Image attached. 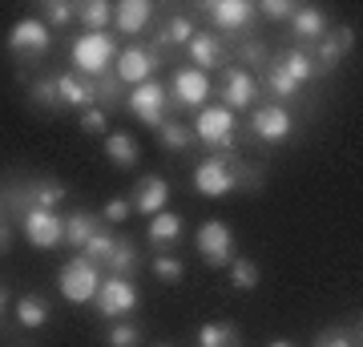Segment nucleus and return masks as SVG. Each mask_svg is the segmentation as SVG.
Segmentation results:
<instances>
[{"instance_id": "nucleus-1", "label": "nucleus", "mask_w": 363, "mask_h": 347, "mask_svg": "<svg viewBox=\"0 0 363 347\" xmlns=\"http://www.w3.org/2000/svg\"><path fill=\"white\" fill-rule=\"evenodd\" d=\"M117 40L113 33H81L73 40V69L77 77H89V81H101L113 73V61H117Z\"/></svg>"}, {"instance_id": "nucleus-2", "label": "nucleus", "mask_w": 363, "mask_h": 347, "mask_svg": "<svg viewBox=\"0 0 363 347\" xmlns=\"http://www.w3.org/2000/svg\"><path fill=\"white\" fill-rule=\"evenodd\" d=\"M97 315L101 319H130L133 311H138V303H142V295H138V283L133 279H121V275H105L101 287H97Z\"/></svg>"}, {"instance_id": "nucleus-3", "label": "nucleus", "mask_w": 363, "mask_h": 347, "mask_svg": "<svg viewBox=\"0 0 363 347\" xmlns=\"http://www.w3.org/2000/svg\"><path fill=\"white\" fill-rule=\"evenodd\" d=\"M57 287H61V295H65L69 303H93L97 287H101V267L89 263L85 255L69 258L65 267L57 270Z\"/></svg>"}, {"instance_id": "nucleus-4", "label": "nucleus", "mask_w": 363, "mask_h": 347, "mask_svg": "<svg viewBox=\"0 0 363 347\" xmlns=\"http://www.w3.org/2000/svg\"><path fill=\"white\" fill-rule=\"evenodd\" d=\"M190 129H194L198 142L206 145V150H214V154L234 150V114L226 105H202Z\"/></svg>"}, {"instance_id": "nucleus-5", "label": "nucleus", "mask_w": 363, "mask_h": 347, "mask_svg": "<svg viewBox=\"0 0 363 347\" xmlns=\"http://www.w3.org/2000/svg\"><path fill=\"white\" fill-rule=\"evenodd\" d=\"M16 219H21V231H25V238L37 246V250H52V246L65 243V219H61L57 210L21 206V210H16Z\"/></svg>"}, {"instance_id": "nucleus-6", "label": "nucleus", "mask_w": 363, "mask_h": 347, "mask_svg": "<svg viewBox=\"0 0 363 347\" xmlns=\"http://www.w3.org/2000/svg\"><path fill=\"white\" fill-rule=\"evenodd\" d=\"M194 250L202 255V263H206V267H230L234 255H238V243H234V231L226 226V222L210 219V222H202V226H198Z\"/></svg>"}, {"instance_id": "nucleus-7", "label": "nucleus", "mask_w": 363, "mask_h": 347, "mask_svg": "<svg viewBox=\"0 0 363 347\" xmlns=\"http://www.w3.org/2000/svg\"><path fill=\"white\" fill-rule=\"evenodd\" d=\"M238 182H242V170H234L222 154H210L206 162L194 166V190L202 198H226L238 190Z\"/></svg>"}, {"instance_id": "nucleus-8", "label": "nucleus", "mask_w": 363, "mask_h": 347, "mask_svg": "<svg viewBox=\"0 0 363 347\" xmlns=\"http://www.w3.org/2000/svg\"><path fill=\"white\" fill-rule=\"evenodd\" d=\"M154 69H157V53L150 49V45H130V49L117 53L113 81H117V85L138 89V85H145V81H154Z\"/></svg>"}, {"instance_id": "nucleus-9", "label": "nucleus", "mask_w": 363, "mask_h": 347, "mask_svg": "<svg viewBox=\"0 0 363 347\" xmlns=\"http://www.w3.org/2000/svg\"><path fill=\"white\" fill-rule=\"evenodd\" d=\"M125 109H130L142 126L157 129L162 121H166V109H169V93L162 81H145V85H138V89H130V97H125Z\"/></svg>"}, {"instance_id": "nucleus-10", "label": "nucleus", "mask_w": 363, "mask_h": 347, "mask_svg": "<svg viewBox=\"0 0 363 347\" xmlns=\"http://www.w3.org/2000/svg\"><path fill=\"white\" fill-rule=\"evenodd\" d=\"M49 45H52V28L40 16H25L9 28V49L16 57H40V53H49Z\"/></svg>"}, {"instance_id": "nucleus-11", "label": "nucleus", "mask_w": 363, "mask_h": 347, "mask_svg": "<svg viewBox=\"0 0 363 347\" xmlns=\"http://www.w3.org/2000/svg\"><path fill=\"white\" fill-rule=\"evenodd\" d=\"M169 97L182 105V109H202V105L210 101V77L202 73V69H178L174 77H169Z\"/></svg>"}, {"instance_id": "nucleus-12", "label": "nucleus", "mask_w": 363, "mask_h": 347, "mask_svg": "<svg viewBox=\"0 0 363 347\" xmlns=\"http://www.w3.org/2000/svg\"><path fill=\"white\" fill-rule=\"evenodd\" d=\"M291 129H295V117H291V109H283V105H259L255 114H250V133L259 138V142H286L291 138Z\"/></svg>"}, {"instance_id": "nucleus-13", "label": "nucleus", "mask_w": 363, "mask_h": 347, "mask_svg": "<svg viewBox=\"0 0 363 347\" xmlns=\"http://www.w3.org/2000/svg\"><path fill=\"white\" fill-rule=\"evenodd\" d=\"M222 105L226 109H250L255 105V97H259V81H255V73H247V69H238V65H226L222 69Z\"/></svg>"}, {"instance_id": "nucleus-14", "label": "nucleus", "mask_w": 363, "mask_h": 347, "mask_svg": "<svg viewBox=\"0 0 363 347\" xmlns=\"http://www.w3.org/2000/svg\"><path fill=\"white\" fill-rule=\"evenodd\" d=\"M186 57H190V69H202V73H210V69H226V45H222L218 33H202L198 28L194 37H190V45H186Z\"/></svg>"}, {"instance_id": "nucleus-15", "label": "nucleus", "mask_w": 363, "mask_h": 347, "mask_svg": "<svg viewBox=\"0 0 363 347\" xmlns=\"http://www.w3.org/2000/svg\"><path fill=\"white\" fill-rule=\"evenodd\" d=\"M206 13L218 33H242L255 21V4L250 0H214V4H206Z\"/></svg>"}, {"instance_id": "nucleus-16", "label": "nucleus", "mask_w": 363, "mask_h": 347, "mask_svg": "<svg viewBox=\"0 0 363 347\" xmlns=\"http://www.w3.org/2000/svg\"><path fill=\"white\" fill-rule=\"evenodd\" d=\"M286 25H291V37L298 40L295 49H303L307 40H323L327 33H331V25H327V13H323V9H315V4H298L295 16H291Z\"/></svg>"}, {"instance_id": "nucleus-17", "label": "nucleus", "mask_w": 363, "mask_h": 347, "mask_svg": "<svg viewBox=\"0 0 363 347\" xmlns=\"http://www.w3.org/2000/svg\"><path fill=\"white\" fill-rule=\"evenodd\" d=\"M169 202V182L157 178V174H145L142 182H138V190H133L130 206L138 210V214H145V219H154V214H162Z\"/></svg>"}, {"instance_id": "nucleus-18", "label": "nucleus", "mask_w": 363, "mask_h": 347, "mask_svg": "<svg viewBox=\"0 0 363 347\" xmlns=\"http://www.w3.org/2000/svg\"><path fill=\"white\" fill-rule=\"evenodd\" d=\"M57 81V97H61V105H73V109H93L97 105V81L89 77H77V73H61Z\"/></svg>"}, {"instance_id": "nucleus-19", "label": "nucleus", "mask_w": 363, "mask_h": 347, "mask_svg": "<svg viewBox=\"0 0 363 347\" xmlns=\"http://www.w3.org/2000/svg\"><path fill=\"white\" fill-rule=\"evenodd\" d=\"M154 21V4L150 0H121L113 4V28H121L125 37H142Z\"/></svg>"}, {"instance_id": "nucleus-20", "label": "nucleus", "mask_w": 363, "mask_h": 347, "mask_svg": "<svg viewBox=\"0 0 363 347\" xmlns=\"http://www.w3.org/2000/svg\"><path fill=\"white\" fill-rule=\"evenodd\" d=\"M69 198V186L57 178H37L21 186V206H37V210H57Z\"/></svg>"}, {"instance_id": "nucleus-21", "label": "nucleus", "mask_w": 363, "mask_h": 347, "mask_svg": "<svg viewBox=\"0 0 363 347\" xmlns=\"http://www.w3.org/2000/svg\"><path fill=\"white\" fill-rule=\"evenodd\" d=\"M355 45V33L351 28H331L323 40H319V49L311 53V61H315V69H335L339 61H343V53Z\"/></svg>"}, {"instance_id": "nucleus-22", "label": "nucleus", "mask_w": 363, "mask_h": 347, "mask_svg": "<svg viewBox=\"0 0 363 347\" xmlns=\"http://www.w3.org/2000/svg\"><path fill=\"white\" fill-rule=\"evenodd\" d=\"M145 238H150V246H157V250L174 246V243L182 238V214H174V210H162V214H154V219H150V231H145Z\"/></svg>"}, {"instance_id": "nucleus-23", "label": "nucleus", "mask_w": 363, "mask_h": 347, "mask_svg": "<svg viewBox=\"0 0 363 347\" xmlns=\"http://www.w3.org/2000/svg\"><path fill=\"white\" fill-rule=\"evenodd\" d=\"M194 33H198V28H194V21H190V16H169L166 25L157 28V37H154V45H150V49L162 53V49H169V45H182V49H186Z\"/></svg>"}, {"instance_id": "nucleus-24", "label": "nucleus", "mask_w": 363, "mask_h": 347, "mask_svg": "<svg viewBox=\"0 0 363 347\" xmlns=\"http://www.w3.org/2000/svg\"><path fill=\"white\" fill-rule=\"evenodd\" d=\"M157 145H162V150H169V154H186V150L194 145V129L186 126V121L166 117V121L157 126Z\"/></svg>"}, {"instance_id": "nucleus-25", "label": "nucleus", "mask_w": 363, "mask_h": 347, "mask_svg": "<svg viewBox=\"0 0 363 347\" xmlns=\"http://www.w3.org/2000/svg\"><path fill=\"white\" fill-rule=\"evenodd\" d=\"M97 231H101V222H97V214H89V210H73L65 219V243L73 246V250H81Z\"/></svg>"}, {"instance_id": "nucleus-26", "label": "nucleus", "mask_w": 363, "mask_h": 347, "mask_svg": "<svg viewBox=\"0 0 363 347\" xmlns=\"http://www.w3.org/2000/svg\"><path fill=\"white\" fill-rule=\"evenodd\" d=\"M77 21L85 33H109V25H113V4L109 0H85V4H77Z\"/></svg>"}, {"instance_id": "nucleus-27", "label": "nucleus", "mask_w": 363, "mask_h": 347, "mask_svg": "<svg viewBox=\"0 0 363 347\" xmlns=\"http://www.w3.org/2000/svg\"><path fill=\"white\" fill-rule=\"evenodd\" d=\"M138 267H142L138 246H133L130 238H117L113 255L105 258V270H109V275H121V279H133V275H138Z\"/></svg>"}, {"instance_id": "nucleus-28", "label": "nucleus", "mask_w": 363, "mask_h": 347, "mask_svg": "<svg viewBox=\"0 0 363 347\" xmlns=\"http://www.w3.org/2000/svg\"><path fill=\"white\" fill-rule=\"evenodd\" d=\"M274 65H279V69H283V73H286L291 81H295V85H307V81H311L315 73H319V69H315V61H311V53H307V49H286Z\"/></svg>"}, {"instance_id": "nucleus-29", "label": "nucleus", "mask_w": 363, "mask_h": 347, "mask_svg": "<svg viewBox=\"0 0 363 347\" xmlns=\"http://www.w3.org/2000/svg\"><path fill=\"white\" fill-rule=\"evenodd\" d=\"M105 158L113 162L117 170H130L138 166V142H133L130 133H105Z\"/></svg>"}, {"instance_id": "nucleus-30", "label": "nucleus", "mask_w": 363, "mask_h": 347, "mask_svg": "<svg viewBox=\"0 0 363 347\" xmlns=\"http://www.w3.org/2000/svg\"><path fill=\"white\" fill-rule=\"evenodd\" d=\"M16 323H21V327H33V331H37V327H45V323H49V303H45V299L40 295H21L16 299Z\"/></svg>"}, {"instance_id": "nucleus-31", "label": "nucleus", "mask_w": 363, "mask_h": 347, "mask_svg": "<svg viewBox=\"0 0 363 347\" xmlns=\"http://www.w3.org/2000/svg\"><path fill=\"white\" fill-rule=\"evenodd\" d=\"M198 347H242V335L234 323H202L198 327Z\"/></svg>"}, {"instance_id": "nucleus-32", "label": "nucleus", "mask_w": 363, "mask_h": 347, "mask_svg": "<svg viewBox=\"0 0 363 347\" xmlns=\"http://www.w3.org/2000/svg\"><path fill=\"white\" fill-rule=\"evenodd\" d=\"M259 279H262V270H259V263H255V258L234 255V263H230V287H234V291H255V287H259Z\"/></svg>"}, {"instance_id": "nucleus-33", "label": "nucleus", "mask_w": 363, "mask_h": 347, "mask_svg": "<svg viewBox=\"0 0 363 347\" xmlns=\"http://www.w3.org/2000/svg\"><path fill=\"white\" fill-rule=\"evenodd\" d=\"M40 21L49 28H65L77 21V4H69V0H45L40 4Z\"/></svg>"}, {"instance_id": "nucleus-34", "label": "nucleus", "mask_w": 363, "mask_h": 347, "mask_svg": "<svg viewBox=\"0 0 363 347\" xmlns=\"http://www.w3.org/2000/svg\"><path fill=\"white\" fill-rule=\"evenodd\" d=\"M150 267H154V275L162 279V283H169V287L186 279V263H182L178 255H169V250H157V258L150 263Z\"/></svg>"}, {"instance_id": "nucleus-35", "label": "nucleus", "mask_w": 363, "mask_h": 347, "mask_svg": "<svg viewBox=\"0 0 363 347\" xmlns=\"http://www.w3.org/2000/svg\"><path fill=\"white\" fill-rule=\"evenodd\" d=\"M113 246H117V234H109V231H97L89 238V243L81 246V255L89 258V263H97V267H105V258L113 255Z\"/></svg>"}, {"instance_id": "nucleus-36", "label": "nucleus", "mask_w": 363, "mask_h": 347, "mask_svg": "<svg viewBox=\"0 0 363 347\" xmlns=\"http://www.w3.org/2000/svg\"><path fill=\"white\" fill-rule=\"evenodd\" d=\"M105 343L109 347H142V331H138L130 319H117L113 327H109V335H105Z\"/></svg>"}, {"instance_id": "nucleus-37", "label": "nucleus", "mask_w": 363, "mask_h": 347, "mask_svg": "<svg viewBox=\"0 0 363 347\" xmlns=\"http://www.w3.org/2000/svg\"><path fill=\"white\" fill-rule=\"evenodd\" d=\"M28 97H33L37 105H45V109H57V105H61V97H57V81L52 77L33 81V85H28Z\"/></svg>"}, {"instance_id": "nucleus-38", "label": "nucleus", "mask_w": 363, "mask_h": 347, "mask_svg": "<svg viewBox=\"0 0 363 347\" xmlns=\"http://www.w3.org/2000/svg\"><path fill=\"white\" fill-rule=\"evenodd\" d=\"M267 89H271L274 97H295L298 85H295L291 77H286V73L279 69V65H267Z\"/></svg>"}, {"instance_id": "nucleus-39", "label": "nucleus", "mask_w": 363, "mask_h": 347, "mask_svg": "<svg viewBox=\"0 0 363 347\" xmlns=\"http://www.w3.org/2000/svg\"><path fill=\"white\" fill-rule=\"evenodd\" d=\"M295 9H298V4H291V0H262L255 13H262L267 21H279V25H286V21L295 16Z\"/></svg>"}, {"instance_id": "nucleus-40", "label": "nucleus", "mask_w": 363, "mask_h": 347, "mask_svg": "<svg viewBox=\"0 0 363 347\" xmlns=\"http://www.w3.org/2000/svg\"><path fill=\"white\" fill-rule=\"evenodd\" d=\"M238 57L247 65V73L250 69H262V65H267V45H262V40H247V45L238 49Z\"/></svg>"}, {"instance_id": "nucleus-41", "label": "nucleus", "mask_w": 363, "mask_h": 347, "mask_svg": "<svg viewBox=\"0 0 363 347\" xmlns=\"http://www.w3.org/2000/svg\"><path fill=\"white\" fill-rule=\"evenodd\" d=\"M315 347H355V335L347 327H331V331H323L315 339Z\"/></svg>"}, {"instance_id": "nucleus-42", "label": "nucleus", "mask_w": 363, "mask_h": 347, "mask_svg": "<svg viewBox=\"0 0 363 347\" xmlns=\"http://www.w3.org/2000/svg\"><path fill=\"white\" fill-rule=\"evenodd\" d=\"M81 129H85V133H109V117H105V109H97V105L85 109V114H81Z\"/></svg>"}, {"instance_id": "nucleus-43", "label": "nucleus", "mask_w": 363, "mask_h": 347, "mask_svg": "<svg viewBox=\"0 0 363 347\" xmlns=\"http://www.w3.org/2000/svg\"><path fill=\"white\" fill-rule=\"evenodd\" d=\"M130 214H133L130 198H109V202H105V210H101V219H105V222H125Z\"/></svg>"}, {"instance_id": "nucleus-44", "label": "nucleus", "mask_w": 363, "mask_h": 347, "mask_svg": "<svg viewBox=\"0 0 363 347\" xmlns=\"http://www.w3.org/2000/svg\"><path fill=\"white\" fill-rule=\"evenodd\" d=\"M9 238H13V234H9V226H4V214H0V255L9 250Z\"/></svg>"}, {"instance_id": "nucleus-45", "label": "nucleus", "mask_w": 363, "mask_h": 347, "mask_svg": "<svg viewBox=\"0 0 363 347\" xmlns=\"http://www.w3.org/2000/svg\"><path fill=\"white\" fill-rule=\"evenodd\" d=\"M4 307H9V291L0 287V315H4Z\"/></svg>"}, {"instance_id": "nucleus-46", "label": "nucleus", "mask_w": 363, "mask_h": 347, "mask_svg": "<svg viewBox=\"0 0 363 347\" xmlns=\"http://www.w3.org/2000/svg\"><path fill=\"white\" fill-rule=\"evenodd\" d=\"M267 347H295V343H291V339H271Z\"/></svg>"}]
</instances>
